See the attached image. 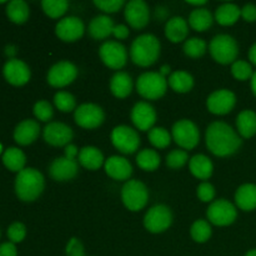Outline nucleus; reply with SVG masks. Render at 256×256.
<instances>
[{"label":"nucleus","mask_w":256,"mask_h":256,"mask_svg":"<svg viewBox=\"0 0 256 256\" xmlns=\"http://www.w3.org/2000/svg\"><path fill=\"white\" fill-rule=\"evenodd\" d=\"M206 146L214 155L220 158L235 154L242 146V139L230 125L215 122L209 125L205 135Z\"/></svg>","instance_id":"1"},{"label":"nucleus","mask_w":256,"mask_h":256,"mask_svg":"<svg viewBox=\"0 0 256 256\" xmlns=\"http://www.w3.org/2000/svg\"><path fill=\"white\" fill-rule=\"evenodd\" d=\"M45 182L42 172L32 168H26L18 172L15 179V192L22 202H34L42 195Z\"/></svg>","instance_id":"2"},{"label":"nucleus","mask_w":256,"mask_h":256,"mask_svg":"<svg viewBox=\"0 0 256 256\" xmlns=\"http://www.w3.org/2000/svg\"><path fill=\"white\" fill-rule=\"evenodd\" d=\"M160 55V42L152 34H142L132 42L130 58L132 62L142 68L150 66Z\"/></svg>","instance_id":"3"},{"label":"nucleus","mask_w":256,"mask_h":256,"mask_svg":"<svg viewBox=\"0 0 256 256\" xmlns=\"http://www.w3.org/2000/svg\"><path fill=\"white\" fill-rule=\"evenodd\" d=\"M210 54L219 64H232L236 62L239 54V45L236 40L226 34L216 35L210 42Z\"/></svg>","instance_id":"4"},{"label":"nucleus","mask_w":256,"mask_h":256,"mask_svg":"<svg viewBox=\"0 0 256 256\" xmlns=\"http://www.w3.org/2000/svg\"><path fill=\"white\" fill-rule=\"evenodd\" d=\"M168 89L166 78L160 72H144L139 76L136 82V90L144 99L156 100L164 96Z\"/></svg>","instance_id":"5"},{"label":"nucleus","mask_w":256,"mask_h":256,"mask_svg":"<svg viewBox=\"0 0 256 256\" xmlns=\"http://www.w3.org/2000/svg\"><path fill=\"white\" fill-rule=\"evenodd\" d=\"M149 198L146 186L139 180H129L122 189V199L125 206L132 212H139L145 208Z\"/></svg>","instance_id":"6"},{"label":"nucleus","mask_w":256,"mask_h":256,"mask_svg":"<svg viewBox=\"0 0 256 256\" xmlns=\"http://www.w3.org/2000/svg\"><path fill=\"white\" fill-rule=\"evenodd\" d=\"M172 139L180 148L185 150H192L199 144V129L192 120L182 119L175 122L172 129Z\"/></svg>","instance_id":"7"},{"label":"nucleus","mask_w":256,"mask_h":256,"mask_svg":"<svg viewBox=\"0 0 256 256\" xmlns=\"http://www.w3.org/2000/svg\"><path fill=\"white\" fill-rule=\"evenodd\" d=\"M112 142L119 152L124 154H132L139 149L140 138L132 128L119 125L112 132Z\"/></svg>","instance_id":"8"},{"label":"nucleus","mask_w":256,"mask_h":256,"mask_svg":"<svg viewBox=\"0 0 256 256\" xmlns=\"http://www.w3.org/2000/svg\"><path fill=\"white\" fill-rule=\"evenodd\" d=\"M172 222V214L165 205H155L144 218V225L148 232L152 234H159L170 228Z\"/></svg>","instance_id":"9"},{"label":"nucleus","mask_w":256,"mask_h":256,"mask_svg":"<svg viewBox=\"0 0 256 256\" xmlns=\"http://www.w3.org/2000/svg\"><path fill=\"white\" fill-rule=\"evenodd\" d=\"M208 219L216 226H228L236 220V208L225 199L216 200L208 209Z\"/></svg>","instance_id":"10"},{"label":"nucleus","mask_w":256,"mask_h":256,"mask_svg":"<svg viewBox=\"0 0 256 256\" xmlns=\"http://www.w3.org/2000/svg\"><path fill=\"white\" fill-rule=\"evenodd\" d=\"M100 59L110 69L119 70L125 66L128 60L126 49L118 42H106L99 49Z\"/></svg>","instance_id":"11"},{"label":"nucleus","mask_w":256,"mask_h":256,"mask_svg":"<svg viewBox=\"0 0 256 256\" xmlns=\"http://www.w3.org/2000/svg\"><path fill=\"white\" fill-rule=\"evenodd\" d=\"M75 122L84 129H95L104 122L105 114L95 104H82L75 110Z\"/></svg>","instance_id":"12"},{"label":"nucleus","mask_w":256,"mask_h":256,"mask_svg":"<svg viewBox=\"0 0 256 256\" xmlns=\"http://www.w3.org/2000/svg\"><path fill=\"white\" fill-rule=\"evenodd\" d=\"M78 75V69L72 62H60L50 68L48 72V82L54 88H64L72 84Z\"/></svg>","instance_id":"13"},{"label":"nucleus","mask_w":256,"mask_h":256,"mask_svg":"<svg viewBox=\"0 0 256 256\" xmlns=\"http://www.w3.org/2000/svg\"><path fill=\"white\" fill-rule=\"evenodd\" d=\"M236 104V96L228 89L216 90L208 98L206 106L210 112L215 115L229 114Z\"/></svg>","instance_id":"14"},{"label":"nucleus","mask_w":256,"mask_h":256,"mask_svg":"<svg viewBox=\"0 0 256 256\" xmlns=\"http://www.w3.org/2000/svg\"><path fill=\"white\" fill-rule=\"evenodd\" d=\"M84 24L76 16H68L60 20L55 28L56 36L66 42H76L84 35Z\"/></svg>","instance_id":"15"},{"label":"nucleus","mask_w":256,"mask_h":256,"mask_svg":"<svg viewBox=\"0 0 256 256\" xmlns=\"http://www.w3.org/2000/svg\"><path fill=\"white\" fill-rule=\"evenodd\" d=\"M149 6L142 0H132L125 6V19L134 29H142L149 22Z\"/></svg>","instance_id":"16"},{"label":"nucleus","mask_w":256,"mask_h":256,"mask_svg":"<svg viewBox=\"0 0 256 256\" xmlns=\"http://www.w3.org/2000/svg\"><path fill=\"white\" fill-rule=\"evenodd\" d=\"M5 79L14 86H22L30 80V69L24 62L19 59L8 60L2 69Z\"/></svg>","instance_id":"17"},{"label":"nucleus","mask_w":256,"mask_h":256,"mask_svg":"<svg viewBox=\"0 0 256 256\" xmlns=\"http://www.w3.org/2000/svg\"><path fill=\"white\" fill-rule=\"evenodd\" d=\"M72 136V128L62 122H49L44 129V140L52 146H68Z\"/></svg>","instance_id":"18"},{"label":"nucleus","mask_w":256,"mask_h":256,"mask_svg":"<svg viewBox=\"0 0 256 256\" xmlns=\"http://www.w3.org/2000/svg\"><path fill=\"white\" fill-rule=\"evenodd\" d=\"M132 122H134L135 126L142 132H148L152 129V125L156 122V112L154 108L149 102H140L135 104L132 110Z\"/></svg>","instance_id":"19"},{"label":"nucleus","mask_w":256,"mask_h":256,"mask_svg":"<svg viewBox=\"0 0 256 256\" xmlns=\"http://www.w3.org/2000/svg\"><path fill=\"white\" fill-rule=\"evenodd\" d=\"M49 174L55 182H68L76 176L78 162L68 158H56L49 168Z\"/></svg>","instance_id":"20"},{"label":"nucleus","mask_w":256,"mask_h":256,"mask_svg":"<svg viewBox=\"0 0 256 256\" xmlns=\"http://www.w3.org/2000/svg\"><path fill=\"white\" fill-rule=\"evenodd\" d=\"M105 172L114 180H128L132 174V166L125 158L112 156L105 162Z\"/></svg>","instance_id":"21"},{"label":"nucleus","mask_w":256,"mask_h":256,"mask_svg":"<svg viewBox=\"0 0 256 256\" xmlns=\"http://www.w3.org/2000/svg\"><path fill=\"white\" fill-rule=\"evenodd\" d=\"M40 134L39 122L35 120L26 119L18 124L14 130V140L19 145H30L38 139Z\"/></svg>","instance_id":"22"},{"label":"nucleus","mask_w":256,"mask_h":256,"mask_svg":"<svg viewBox=\"0 0 256 256\" xmlns=\"http://www.w3.org/2000/svg\"><path fill=\"white\" fill-rule=\"evenodd\" d=\"M114 26L115 25L112 18L106 16V15H99L90 22L89 34L92 39L102 40L112 34Z\"/></svg>","instance_id":"23"},{"label":"nucleus","mask_w":256,"mask_h":256,"mask_svg":"<svg viewBox=\"0 0 256 256\" xmlns=\"http://www.w3.org/2000/svg\"><path fill=\"white\" fill-rule=\"evenodd\" d=\"M189 25L182 16L172 18L165 25V35L172 42H180L186 39Z\"/></svg>","instance_id":"24"},{"label":"nucleus","mask_w":256,"mask_h":256,"mask_svg":"<svg viewBox=\"0 0 256 256\" xmlns=\"http://www.w3.org/2000/svg\"><path fill=\"white\" fill-rule=\"evenodd\" d=\"M235 202L238 208L244 212H252L256 209V185L244 184L236 190Z\"/></svg>","instance_id":"25"},{"label":"nucleus","mask_w":256,"mask_h":256,"mask_svg":"<svg viewBox=\"0 0 256 256\" xmlns=\"http://www.w3.org/2000/svg\"><path fill=\"white\" fill-rule=\"evenodd\" d=\"M132 90V80L129 74L119 72L110 80V92L119 99L129 96Z\"/></svg>","instance_id":"26"},{"label":"nucleus","mask_w":256,"mask_h":256,"mask_svg":"<svg viewBox=\"0 0 256 256\" xmlns=\"http://www.w3.org/2000/svg\"><path fill=\"white\" fill-rule=\"evenodd\" d=\"M189 168L192 174L200 180L209 179L212 175V170H214L212 160L202 154L195 155V156H192V159H190Z\"/></svg>","instance_id":"27"},{"label":"nucleus","mask_w":256,"mask_h":256,"mask_svg":"<svg viewBox=\"0 0 256 256\" xmlns=\"http://www.w3.org/2000/svg\"><path fill=\"white\" fill-rule=\"evenodd\" d=\"M79 162L88 170H96L104 164V155L98 148L85 146L79 152Z\"/></svg>","instance_id":"28"},{"label":"nucleus","mask_w":256,"mask_h":256,"mask_svg":"<svg viewBox=\"0 0 256 256\" xmlns=\"http://www.w3.org/2000/svg\"><path fill=\"white\" fill-rule=\"evenodd\" d=\"M240 16H242V9H239L238 5L230 2L220 5L215 12V20L222 26L234 25Z\"/></svg>","instance_id":"29"},{"label":"nucleus","mask_w":256,"mask_h":256,"mask_svg":"<svg viewBox=\"0 0 256 256\" xmlns=\"http://www.w3.org/2000/svg\"><path fill=\"white\" fill-rule=\"evenodd\" d=\"M238 132L245 139L252 138L256 134V114L252 110H242L236 119Z\"/></svg>","instance_id":"30"},{"label":"nucleus","mask_w":256,"mask_h":256,"mask_svg":"<svg viewBox=\"0 0 256 256\" xmlns=\"http://www.w3.org/2000/svg\"><path fill=\"white\" fill-rule=\"evenodd\" d=\"M25 162H26V156L18 148H9V149L5 150L4 155H2V164L10 172H20L25 169Z\"/></svg>","instance_id":"31"},{"label":"nucleus","mask_w":256,"mask_h":256,"mask_svg":"<svg viewBox=\"0 0 256 256\" xmlns=\"http://www.w3.org/2000/svg\"><path fill=\"white\" fill-rule=\"evenodd\" d=\"M169 85L174 92L184 94V92H189L194 86V79L192 75L182 70H178V72H172L169 78Z\"/></svg>","instance_id":"32"},{"label":"nucleus","mask_w":256,"mask_h":256,"mask_svg":"<svg viewBox=\"0 0 256 256\" xmlns=\"http://www.w3.org/2000/svg\"><path fill=\"white\" fill-rule=\"evenodd\" d=\"M189 24L196 32H205L212 25V15L208 9L198 8L190 14Z\"/></svg>","instance_id":"33"},{"label":"nucleus","mask_w":256,"mask_h":256,"mask_svg":"<svg viewBox=\"0 0 256 256\" xmlns=\"http://www.w3.org/2000/svg\"><path fill=\"white\" fill-rule=\"evenodd\" d=\"M29 6L22 0H12L6 6V15L15 24H22L29 18Z\"/></svg>","instance_id":"34"},{"label":"nucleus","mask_w":256,"mask_h":256,"mask_svg":"<svg viewBox=\"0 0 256 256\" xmlns=\"http://www.w3.org/2000/svg\"><path fill=\"white\" fill-rule=\"evenodd\" d=\"M136 162L145 172H154L160 165V155L155 150L145 149L138 154Z\"/></svg>","instance_id":"35"},{"label":"nucleus","mask_w":256,"mask_h":256,"mask_svg":"<svg viewBox=\"0 0 256 256\" xmlns=\"http://www.w3.org/2000/svg\"><path fill=\"white\" fill-rule=\"evenodd\" d=\"M42 6L48 16L56 19V18L62 16L66 12L69 2L66 0H44L42 2Z\"/></svg>","instance_id":"36"},{"label":"nucleus","mask_w":256,"mask_h":256,"mask_svg":"<svg viewBox=\"0 0 256 256\" xmlns=\"http://www.w3.org/2000/svg\"><path fill=\"white\" fill-rule=\"evenodd\" d=\"M149 140L152 146L158 149H165L172 142V136L164 128H152L149 132Z\"/></svg>","instance_id":"37"},{"label":"nucleus","mask_w":256,"mask_h":256,"mask_svg":"<svg viewBox=\"0 0 256 256\" xmlns=\"http://www.w3.org/2000/svg\"><path fill=\"white\" fill-rule=\"evenodd\" d=\"M190 234L196 242H205L212 236V226L205 220H196L190 229Z\"/></svg>","instance_id":"38"},{"label":"nucleus","mask_w":256,"mask_h":256,"mask_svg":"<svg viewBox=\"0 0 256 256\" xmlns=\"http://www.w3.org/2000/svg\"><path fill=\"white\" fill-rule=\"evenodd\" d=\"M206 42L200 38H192L184 44V52L190 58H200L206 52Z\"/></svg>","instance_id":"39"},{"label":"nucleus","mask_w":256,"mask_h":256,"mask_svg":"<svg viewBox=\"0 0 256 256\" xmlns=\"http://www.w3.org/2000/svg\"><path fill=\"white\" fill-rule=\"evenodd\" d=\"M54 104L55 106L62 112H70L72 110L75 109V106H76L75 98L72 96L70 92H56L54 96Z\"/></svg>","instance_id":"40"},{"label":"nucleus","mask_w":256,"mask_h":256,"mask_svg":"<svg viewBox=\"0 0 256 256\" xmlns=\"http://www.w3.org/2000/svg\"><path fill=\"white\" fill-rule=\"evenodd\" d=\"M232 74L236 80L245 82V80L248 79H252L254 72H252V65L248 62H244V60H236V62H232Z\"/></svg>","instance_id":"41"},{"label":"nucleus","mask_w":256,"mask_h":256,"mask_svg":"<svg viewBox=\"0 0 256 256\" xmlns=\"http://www.w3.org/2000/svg\"><path fill=\"white\" fill-rule=\"evenodd\" d=\"M34 115L38 120L40 122H49L52 120V115H54V110H52V106L46 102V100H40L36 104L34 105Z\"/></svg>","instance_id":"42"},{"label":"nucleus","mask_w":256,"mask_h":256,"mask_svg":"<svg viewBox=\"0 0 256 256\" xmlns=\"http://www.w3.org/2000/svg\"><path fill=\"white\" fill-rule=\"evenodd\" d=\"M188 152L185 150H172L166 156V165L172 169H180L188 162Z\"/></svg>","instance_id":"43"},{"label":"nucleus","mask_w":256,"mask_h":256,"mask_svg":"<svg viewBox=\"0 0 256 256\" xmlns=\"http://www.w3.org/2000/svg\"><path fill=\"white\" fill-rule=\"evenodd\" d=\"M25 235H26V228L22 222H14L8 229V238L12 244L22 242L25 239Z\"/></svg>","instance_id":"44"},{"label":"nucleus","mask_w":256,"mask_h":256,"mask_svg":"<svg viewBox=\"0 0 256 256\" xmlns=\"http://www.w3.org/2000/svg\"><path fill=\"white\" fill-rule=\"evenodd\" d=\"M94 4L105 12H115L124 5V0H95Z\"/></svg>","instance_id":"45"},{"label":"nucleus","mask_w":256,"mask_h":256,"mask_svg":"<svg viewBox=\"0 0 256 256\" xmlns=\"http://www.w3.org/2000/svg\"><path fill=\"white\" fill-rule=\"evenodd\" d=\"M198 196L202 202H212L215 198V189L210 182H202V184L198 186Z\"/></svg>","instance_id":"46"},{"label":"nucleus","mask_w":256,"mask_h":256,"mask_svg":"<svg viewBox=\"0 0 256 256\" xmlns=\"http://www.w3.org/2000/svg\"><path fill=\"white\" fill-rule=\"evenodd\" d=\"M68 256H85V250L82 242L76 238H72L66 245Z\"/></svg>","instance_id":"47"},{"label":"nucleus","mask_w":256,"mask_h":256,"mask_svg":"<svg viewBox=\"0 0 256 256\" xmlns=\"http://www.w3.org/2000/svg\"><path fill=\"white\" fill-rule=\"evenodd\" d=\"M242 16L245 22H256V5L246 4L242 9Z\"/></svg>","instance_id":"48"},{"label":"nucleus","mask_w":256,"mask_h":256,"mask_svg":"<svg viewBox=\"0 0 256 256\" xmlns=\"http://www.w3.org/2000/svg\"><path fill=\"white\" fill-rule=\"evenodd\" d=\"M0 256H18L15 245L12 242H4L0 245Z\"/></svg>","instance_id":"49"},{"label":"nucleus","mask_w":256,"mask_h":256,"mask_svg":"<svg viewBox=\"0 0 256 256\" xmlns=\"http://www.w3.org/2000/svg\"><path fill=\"white\" fill-rule=\"evenodd\" d=\"M112 34H114V36L116 39H126L129 36V29L122 24L115 25L114 30H112Z\"/></svg>","instance_id":"50"},{"label":"nucleus","mask_w":256,"mask_h":256,"mask_svg":"<svg viewBox=\"0 0 256 256\" xmlns=\"http://www.w3.org/2000/svg\"><path fill=\"white\" fill-rule=\"evenodd\" d=\"M78 154H79V152H78V148L75 146V145L69 144L65 148V158H68V159L75 160V156H76Z\"/></svg>","instance_id":"51"},{"label":"nucleus","mask_w":256,"mask_h":256,"mask_svg":"<svg viewBox=\"0 0 256 256\" xmlns=\"http://www.w3.org/2000/svg\"><path fill=\"white\" fill-rule=\"evenodd\" d=\"M5 54H6L10 59H15L14 55L16 54V48H15L14 45H8V46L5 48Z\"/></svg>","instance_id":"52"},{"label":"nucleus","mask_w":256,"mask_h":256,"mask_svg":"<svg viewBox=\"0 0 256 256\" xmlns=\"http://www.w3.org/2000/svg\"><path fill=\"white\" fill-rule=\"evenodd\" d=\"M249 60L252 62V64L256 65V42L250 48L249 50Z\"/></svg>","instance_id":"53"},{"label":"nucleus","mask_w":256,"mask_h":256,"mask_svg":"<svg viewBox=\"0 0 256 256\" xmlns=\"http://www.w3.org/2000/svg\"><path fill=\"white\" fill-rule=\"evenodd\" d=\"M250 85H252V92L256 96V72L252 74V79H250Z\"/></svg>","instance_id":"54"},{"label":"nucleus","mask_w":256,"mask_h":256,"mask_svg":"<svg viewBox=\"0 0 256 256\" xmlns=\"http://www.w3.org/2000/svg\"><path fill=\"white\" fill-rule=\"evenodd\" d=\"M170 72V66L169 65H164V66H162V69H160V74L162 75V76H166Z\"/></svg>","instance_id":"55"},{"label":"nucleus","mask_w":256,"mask_h":256,"mask_svg":"<svg viewBox=\"0 0 256 256\" xmlns=\"http://www.w3.org/2000/svg\"><path fill=\"white\" fill-rule=\"evenodd\" d=\"M188 4L195 5V6H200V5L206 4V2H205V0H199V2H190V0H188Z\"/></svg>","instance_id":"56"},{"label":"nucleus","mask_w":256,"mask_h":256,"mask_svg":"<svg viewBox=\"0 0 256 256\" xmlns=\"http://www.w3.org/2000/svg\"><path fill=\"white\" fill-rule=\"evenodd\" d=\"M245 256H256V249H252V250H250L249 252H248L246 255Z\"/></svg>","instance_id":"57"},{"label":"nucleus","mask_w":256,"mask_h":256,"mask_svg":"<svg viewBox=\"0 0 256 256\" xmlns=\"http://www.w3.org/2000/svg\"><path fill=\"white\" fill-rule=\"evenodd\" d=\"M0 152H2V145H0Z\"/></svg>","instance_id":"58"}]
</instances>
